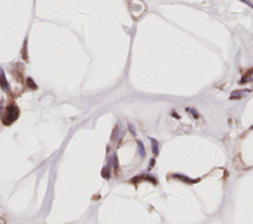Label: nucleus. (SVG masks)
I'll return each instance as SVG.
<instances>
[{"instance_id": "10", "label": "nucleus", "mask_w": 253, "mask_h": 224, "mask_svg": "<svg viewBox=\"0 0 253 224\" xmlns=\"http://www.w3.org/2000/svg\"><path fill=\"white\" fill-rule=\"evenodd\" d=\"M128 128H129V129H130V131L132 132V134L134 136H135V128H134V126H133V125L132 123H128Z\"/></svg>"}, {"instance_id": "11", "label": "nucleus", "mask_w": 253, "mask_h": 224, "mask_svg": "<svg viewBox=\"0 0 253 224\" xmlns=\"http://www.w3.org/2000/svg\"><path fill=\"white\" fill-rule=\"evenodd\" d=\"M154 164H155V160H154V159H151V160H150V164H149V166H148V170H151L152 167L154 166Z\"/></svg>"}, {"instance_id": "14", "label": "nucleus", "mask_w": 253, "mask_h": 224, "mask_svg": "<svg viewBox=\"0 0 253 224\" xmlns=\"http://www.w3.org/2000/svg\"><path fill=\"white\" fill-rule=\"evenodd\" d=\"M2 109H3V105H2V102H0V117H1Z\"/></svg>"}, {"instance_id": "1", "label": "nucleus", "mask_w": 253, "mask_h": 224, "mask_svg": "<svg viewBox=\"0 0 253 224\" xmlns=\"http://www.w3.org/2000/svg\"><path fill=\"white\" fill-rule=\"evenodd\" d=\"M19 116H20V110L16 105H9L6 109H5L3 118H2V121L4 125H12L14 121L18 120Z\"/></svg>"}, {"instance_id": "8", "label": "nucleus", "mask_w": 253, "mask_h": 224, "mask_svg": "<svg viewBox=\"0 0 253 224\" xmlns=\"http://www.w3.org/2000/svg\"><path fill=\"white\" fill-rule=\"evenodd\" d=\"M186 111L187 112H189L190 114H191L193 117H194V118H199V113L197 112L195 109H193V108H186Z\"/></svg>"}, {"instance_id": "6", "label": "nucleus", "mask_w": 253, "mask_h": 224, "mask_svg": "<svg viewBox=\"0 0 253 224\" xmlns=\"http://www.w3.org/2000/svg\"><path fill=\"white\" fill-rule=\"evenodd\" d=\"M150 139V142H151V150H152V153L154 155H158L159 153V148H158V142H157L156 139L154 138H149Z\"/></svg>"}, {"instance_id": "5", "label": "nucleus", "mask_w": 253, "mask_h": 224, "mask_svg": "<svg viewBox=\"0 0 253 224\" xmlns=\"http://www.w3.org/2000/svg\"><path fill=\"white\" fill-rule=\"evenodd\" d=\"M250 81H253V68H250L245 74L243 75L242 78L239 81V84H244V83H248Z\"/></svg>"}, {"instance_id": "3", "label": "nucleus", "mask_w": 253, "mask_h": 224, "mask_svg": "<svg viewBox=\"0 0 253 224\" xmlns=\"http://www.w3.org/2000/svg\"><path fill=\"white\" fill-rule=\"evenodd\" d=\"M246 93H250L249 89H243V90L233 91V92L230 94L229 99H230V100H239V99L242 98V97L245 95Z\"/></svg>"}, {"instance_id": "7", "label": "nucleus", "mask_w": 253, "mask_h": 224, "mask_svg": "<svg viewBox=\"0 0 253 224\" xmlns=\"http://www.w3.org/2000/svg\"><path fill=\"white\" fill-rule=\"evenodd\" d=\"M138 154H140V157L143 158L145 156V148L141 140H138Z\"/></svg>"}, {"instance_id": "4", "label": "nucleus", "mask_w": 253, "mask_h": 224, "mask_svg": "<svg viewBox=\"0 0 253 224\" xmlns=\"http://www.w3.org/2000/svg\"><path fill=\"white\" fill-rule=\"evenodd\" d=\"M173 178H176V179L183 181V182L187 183V184H196V183H198L200 181V179H195V180L190 179V178H188L187 176H184V175H181V174H174Z\"/></svg>"}, {"instance_id": "9", "label": "nucleus", "mask_w": 253, "mask_h": 224, "mask_svg": "<svg viewBox=\"0 0 253 224\" xmlns=\"http://www.w3.org/2000/svg\"><path fill=\"white\" fill-rule=\"evenodd\" d=\"M27 81H28V86L30 88L33 89V90H34V89H37V85L35 84V82L33 81L32 78H28V80Z\"/></svg>"}, {"instance_id": "15", "label": "nucleus", "mask_w": 253, "mask_h": 224, "mask_svg": "<svg viewBox=\"0 0 253 224\" xmlns=\"http://www.w3.org/2000/svg\"><path fill=\"white\" fill-rule=\"evenodd\" d=\"M172 115H173V117H175L176 118H180V117H179V116H178L177 114H176L175 112H173V113H172Z\"/></svg>"}, {"instance_id": "2", "label": "nucleus", "mask_w": 253, "mask_h": 224, "mask_svg": "<svg viewBox=\"0 0 253 224\" xmlns=\"http://www.w3.org/2000/svg\"><path fill=\"white\" fill-rule=\"evenodd\" d=\"M0 87L3 91H9L10 90V85L5 77V73L3 69L0 67Z\"/></svg>"}, {"instance_id": "13", "label": "nucleus", "mask_w": 253, "mask_h": 224, "mask_svg": "<svg viewBox=\"0 0 253 224\" xmlns=\"http://www.w3.org/2000/svg\"><path fill=\"white\" fill-rule=\"evenodd\" d=\"M0 224H6V221H5V219H3L2 217H0Z\"/></svg>"}, {"instance_id": "12", "label": "nucleus", "mask_w": 253, "mask_h": 224, "mask_svg": "<svg viewBox=\"0 0 253 224\" xmlns=\"http://www.w3.org/2000/svg\"><path fill=\"white\" fill-rule=\"evenodd\" d=\"M242 2L244 4H247L248 5L249 7H251V8H253V4L251 3V2H249V1H247V0H242Z\"/></svg>"}, {"instance_id": "16", "label": "nucleus", "mask_w": 253, "mask_h": 224, "mask_svg": "<svg viewBox=\"0 0 253 224\" xmlns=\"http://www.w3.org/2000/svg\"><path fill=\"white\" fill-rule=\"evenodd\" d=\"M251 128V129H252V128H253V125H252V126H251V128Z\"/></svg>"}]
</instances>
